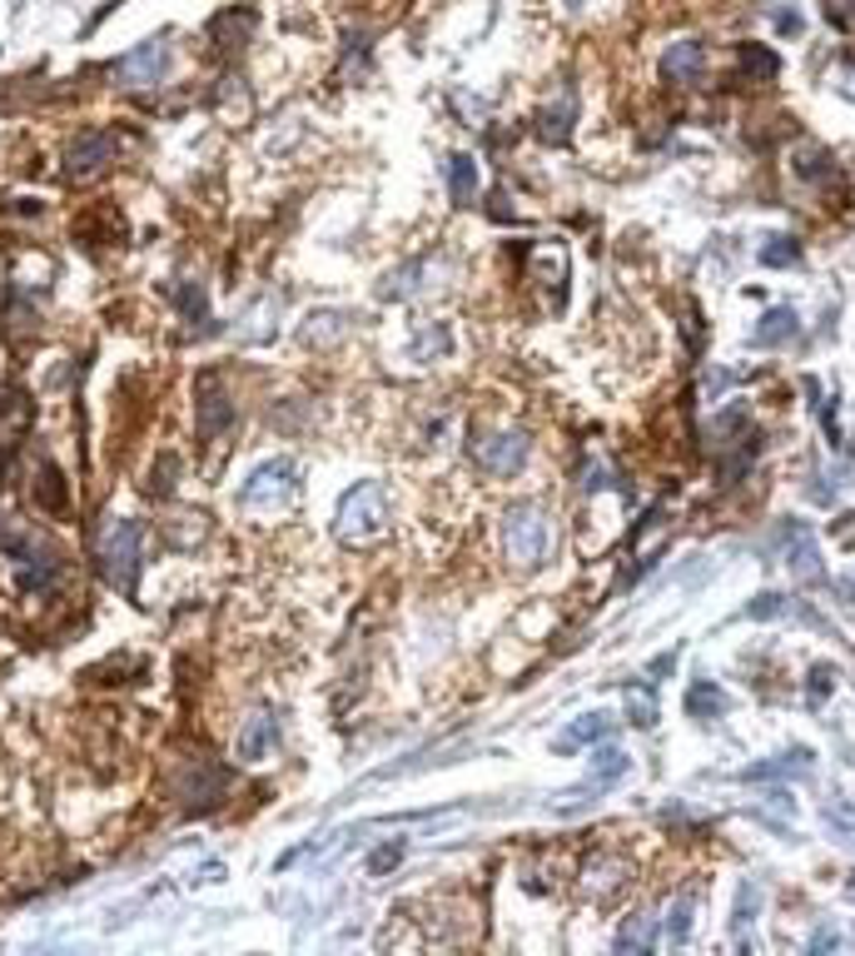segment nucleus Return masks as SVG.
<instances>
[{"mask_svg":"<svg viewBox=\"0 0 855 956\" xmlns=\"http://www.w3.org/2000/svg\"><path fill=\"white\" fill-rule=\"evenodd\" d=\"M607 732H612V718L607 713H587V718H577L568 732H562L558 742H552V748L558 752H572V748H582V742H602Z\"/></svg>","mask_w":855,"mask_h":956,"instance_id":"obj_19","label":"nucleus"},{"mask_svg":"<svg viewBox=\"0 0 855 956\" xmlns=\"http://www.w3.org/2000/svg\"><path fill=\"white\" fill-rule=\"evenodd\" d=\"M528 453H532V443H528V433H518V429H502V433H483V439H473V464L483 474H493V478H512L528 464Z\"/></svg>","mask_w":855,"mask_h":956,"instance_id":"obj_5","label":"nucleus"},{"mask_svg":"<svg viewBox=\"0 0 855 956\" xmlns=\"http://www.w3.org/2000/svg\"><path fill=\"white\" fill-rule=\"evenodd\" d=\"M800 334V319H796V310L790 304H776V310H766V319L756 324V344L761 349H776V344H786V339H796Z\"/></svg>","mask_w":855,"mask_h":956,"instance_id":"obj_16","label":"nucleus"},{"mask_svg":"<svg viewBox=\"0 0 855 956\" xmlns=\"http://www.w3.org/2000/svg\"><path fill=\"white\" fill-rule=\"evenodd\" d=\"M726 708H731V698H726L716 683H691V687H687V713H691V718L711 722V718H721Z\"/></svg>","mask_w":855,"mask_h":956,"instance_id":"obj_22","label":"nucleus"},{"mask_svg":"<svg viewBox=\"0 0 855 956\" xmlns=\"http://www.w3.org/2000/svg\"><path fill=\"white\" fill-rule=\"evenodd\" d=\"M274 748H279V718H274V713H254L239 728V742H234L239 762H264Z\"/></svg>","mask_w":855,"mask_h":956,"instance_id":"obj_12","label":"nucleus"},{"mask_svg":"<svg viewBox=\"0 0 855 956\" xmlns=\"http://www.w3.org/2000/svg\"><path fill=\"white\" fill-rule=\"evenodd\" d=\"M298 494V464L294 459H269L259 464V469L249 474V484H244V504L264 508V504H288V498Z\"/></svg>","mask_w":855,"mask_h":956,"instance_id":"obj_7","label":"nucleus"},{"mask_svg":"<svg viewBox=\"0 0 855 956\" xmlns=\"http://www.w3.org/2000/svg\"><path fill=\"white\" fill-rule=\"evenodd\" d=\"M36 508H46L50 518L70 514V494H66V474L56 469V464H40V478H36Z\"/></svg>","mask_w":855,"mask_h":956,"instance_id":"obj_14","label":"nucleus"},{"mask_svg":"<svg viewBox=\"0 0 855 956\" xmlns=\"http://www.w3.org/2000/svg\"><path fill=\"white\" fill-rule=\"evenodd\" d=\"M782 613H796V598H786V593H761L756 603H746V618H751V623L782 618Z\"/></svg>","mask_w":855,"mask_h":956,"instance_id":"obj_27","label":"nucleus"},{"mask_svg":"<svg viewBox=\"0 0 855 956\" xmlns=\"http://www.w3.org/2000/svg\"><path fill=\"white\" fill-rule=\"evenodd\" d=\"M707 76V46L701 40H671L667 56H661V80L667 85H697Z\"/></svg>","mask_w":855,"mask_h":956,"instance_id":"obj_11","label":"nucleus"},{"mask_svg":"<svg viewBox=\"0 0 855 956\" xmlns=\"http://www.w3.org/2000/svg\"><path fill=\"white\" fill-rule=\"evenodd\" d=\"M229 423H234L229 389H224V379L214 374V369H205V374L195 379V433L205 443H219L224 433H229Z\"/></svg>","mask_w":855,"mask_h":956,"instance_id":"obj_4","label":"nucleus"},{"mask_svg":"<svg viewBox=\"0 0 855 956\" xmlns=\"http://www.w3.org/2000/svg\"><path fill=\"white\" fill-rule=\"evenodd\" d=\"M741 76L746 80H776V76H782V56L746 40V46H741Z\"/></svg>","mask_w":855,"mask_h":956,"instance_id":"obj_23","label":"nucleus"},{"mask_svg":"<svg viewBox=\"0 0 855 956\" xmlns=\"http://www.w3.org/2000/svg\"><path fill=\"white\" fill-rule=\"evenodd\" d=\"M419 270H423V264H409V270L389 274V280L379 284V294H383V300H403V294H413V290H419V280H413V274H419Z\"/></svg>","mask_w":855,"mask_h":956,"instance_id":"obj_30","label":"nucleus"},{"mask_svg":"<svg viewBox=\"0 0 855 956\" xmlns=\"http://www.w3.org/2000/svg\"><path fill=\"white\" fill-rule=\"evenodd\" d=\"M826 822L841 827V832H855V807L851 802H831L826 807Z\"/></svg>","mask_w":855,"mask_h":956,"instance_id":"obj_36","label":"nucleus"},{"mask_svg":"<svg viewBox=\"0 0 855 956\" xmlns=\"http://www.w3.org/2000/svg\"><path fill=\"white\" fill-rule=\"evenodd\" d=\"M558 548V528H552V514L542 504H512L502 514V554H508L512 568L532 573L552 558Z\"/></svg>","mask_w":855,"mask_h":956,"instance_id":"obj_1","label":"nucleus"},{"mask_svg":"<svg viewBox=\"0 0 855 956\" xmlns=\"http://www.w3.org/2000/svg\"><path fill=\"white\" fill-rule=\"evenodd\" d=\"M175 300H179V314H185V319H195V324L205 329L209 310H205V290H199V284H179V290H175Z\"/></svg>","mask_w":855,"mask_h":956,"instance_id":"obj_29","label":"nucleus"},{"mask_svg":"<svg viewBox=\"0 0 855 956\" xmlns=\"http://www.w3.org/2000/svg\"><path fill=\"white\" fill-rule=\"evenodd\" d=\"M165 60H169V46H165V36H155V40H145V46H135L130 56L115 66V80L120 85H155L165 76Z\"/></svg>","mask_w":855,"mask_h":956,"instance_id":"obj_10","label":"nucleus"},{"mask_svg":"<svg viewBox=\"0 0 855 956\" xmlns=\"http://www.w3.org/2000/svg\"><path fill=\"white\" fill-rule=\"evenodd\" d=\"M607 484H612V478H607V464L602 459H587L582 464V488H587V494H597V488H607Z\"/></svg>","mask_w":855,"mask_h":956,"instance_id":"obj_35","label":"nucleus"},{"mask_svg":"<svg viewBox=\"0 0 855 956\" xmlns=\"http://www.w3.org/2000/svg\"><path fill=\"white\" fill-rule=\"evenodd\" d=\"M568 6H582V0H568Z\"/></svg>","mask_w":855,"mask_h":956,"instance_id":"obj_40","label":"nucleus"},{"mask_svg":"<svg viewBox=\"0 0 855 956\" xmlns=\"http://www.w3.org/2000/svg\"><path fill=\"white\" fill-rule=\"evenodd\" d=\"M175 469H179V464H175V453H165V459H159V469H155V484H149V494H155V498H165L169 488H175Z\"/></svg>","mask_w":855,"mask_h":956,"instance_id":"obj_34","label":"nucleus"},{"mask_svg":"<svg viewBox=\"0 0 855 956\" xmlns=\"http://www.w3.org/2000/svg\"><path fill=\"white\" fill-rule=\"evenodd\" d=\"M572 125H577V95H572V90H562L558 105H542L538 135H542L548 145H568V140H572Z\"/></svg>","mask_w":855,"mask_h":956,"instance_id":"obj_13","label":"nucleus"},{"mask_svg":"<svg viewBox=\"0 0 855 956\" xmlns=\"http://www.w3.org/2000/svg\"><path fill=\"white\" fill-rule=\"evenodd\" d=\"M175 792L189 812H205V807H214L224 792H229V772L209 758H189V768H185V778L175 782Z\"/></svg>","mask_w":855,"mask_h":956,"instance_id":"obj_8","label":"nucleus"},{"mask_svg":"<svg viewBox=\"0 0 855 956\" xmlns=\"http://www.w3.org/2000/svg\"><path fill=\"white\" fill-rule=\"evenodd\" d=\"M691 931V897H677V907H671V921H667V942L671 947H681Z\"/></svg>","mask_w":855,"mask_h":956,"instance_id":"obj_31","label":"nucleus"},{"mask_svg":"<svg viewBox=\"0 0 855 956\" xmlns=\"http://www.w3.org/2000/svg\"><path fill=\"white\" fill-rule=\"evenodd\" d=\"M622 772H627V752L602 748V752H592V772H587V782H597V788H612Z\"/></svg>","mask_w":855,"mask_h":956,"instance_id":"obj_25","label":"nucleus"},{"mask_svg":"<svg viewBox=\"0 0 855 956\" xmlns=\"http://www.w3.org/2000/svg\"><path fill=\"white\" fill-rule=\"evenodd\" d=\"M334 534L344 538V544H354V548L389 534V494H383L379 478H363V484H354L344 498H338Z\"/></svg>","mask_w":855,"mask_h":956,"instance_id":"obj_3","label":"nucleus"},{"mask_svg":"<svg viewBox=\"0 0 855 956\" xmlns=\"http://www.w3.org/2000/svg\"><path fill=\"white\" fill-rule=\"evenodd\" d=\"M836 593H841V603H851V608H855V573H851V578H841V583H836Z\"/></svg>","mask_w":855,"mask_h":956,"instance_id":"obj_39","label":"nucleus"},{"mask_svg":"<svg viewBox=\"0 0 855 956\" xmlns=\"http://www.w3.org/2000/svg\"><path fill=\"white\" fill-rule=\"evenodd\" d=\"M348 334V314H338V310H318V314H308L304 319V329H298V339H304L308 349H328L334 339H344Z\"/></svg>","mask_w":855,"mask_h":956,"instance_id":"obj_15","label":"nucleus"},{"mask_svg":"<svg viewBox=\"0 0 855 956\" xmlns=\"http://www.w3.org/2000/svg\"><path fill=\"white\" fill-rule=\"evenodd\" d=\"M756 911H761V887H756V881H746V887L736 891V917H731V927L746 931V927L756 921Z\"/></svg>","mask_w":855,"mask_h":956,"instance_id":"obj_28","label":"nucleus"},{"mask_svg":"<svg viewBox=\"0 0 855 956\" xmlns=\"http://www.w3.org/2000/svg\"><path fill=\"white\" fill-rule=\"evenodd\" d=\"M776 538H782L786 568L796 573L800 583H820V578H826V563H820V538H816V528L800 524V518H786V524L776 528Z\"/></svg>","mask_w":855,"mask_h":956,"instance_id":"obj_6","label":"nucleus"},{"mask_svg":"<svg viewBox=\"0 0 855 956\" xmlns=\"http://www.w3.org/2000/svg\"><path fill=\"white\" fill-rule=\"evenodd\" d=\"M651 942H657V917H651V911H637V917H627L622 931H617V952H627V956L647 952Z\"/></svg>","mask_w":855,"mask_h":956,"instance_id":"obj_20","label":"nucleus"},{"mask_svg":"<svg viewBox=\"0 0 855 956\" xmlns=\"http://www.w3.org/2000/svg\"><path fill=\"white\" fill-rule=\"evenodd\" d=\"M831 687H836V667H810V687H806V698H810V708H820L831 698Z\"/></svg>","mask_w":855,"mask_h":956,"instance_id":"obj_32","label":"nucleus"},{"mask_svg":"<svg viewBox=\"0 0 855 956\" xmlns=\"http://www.w3.org/2000/svg\"><path fill=\"white\" fill-rule=\"evenodd\" d=\"M831 947H841L836 931H816V937H810V952H831Z\"/></svg>","mask_w":855,"mask_h":956,"instance_id":"obj_38","label":"nucleus"},{"mask_svg":"<svg viewBox=\"0 0 855 956\" xmlns=\"http://www.w3.org/2000/svg\"><path fill=\"white\" fill-rule=\"evenodd\" d=\"M761 264H772V270L800 264V240L796 235H772V240L761 244Z\"/></svg>","mask_w":855,"mask_h":956,"instance_id":"obj_26","label":"nucleus"},{"mask_svg":"<svg viewBox=\"0 0 855 956\" xmlns=\"http://www.w3.org/2000/svg\"><path fill=\"white\" fill-rule=\"evenodd\" d=\"M776 30H782V36H800V16L796 10H776Z\"/></svg>","mask_w":855,"mask_h":956,"instance_id":"obj_37","label":"nucleus"},{"mask_svg":"<svg viewBox=\"0 0 855 956\" xmlns=\"http://www.w3.org/2000/svg\"><path fill=\"white\" fill-rule=\"evenodd\" d=\"M796 772H810V752L806 748H790L772 762H756V768L741 772V782H772V778H796Z\"/></svg>","mask_w":855,"mask_h":956,"instance_id":"obj_18","label":"nucleus"},{"mask_svg":"<svg viewBox=\"0 0 855 956\" xmlns=\"http://www.w3.org/2000/svg\"><path fill=\"white\" fill-rule=\"evenodd\" d=\"M448 189H453V205L478 199V165H473V155H448Z\"/></svg>","mask_w":855,"mask_h":956,"instance_id":"obj_21","label":"nucleus"},{"mask_svg":"<svg viewBox=\"0 0 855 956\" xmlns=\"http://www.w3.org/2000/svg\"><path fill=\"white\" fill-rule=\"evenodd\" d=\"M110 159H115V140H110V135H105V130L80 135V140L70 145L66 179H70V185H95V179L110 169Z\"/></svg>","mask_w":855,"mask_h":956,"instance_id":"obj_9","label":"nucleus"},{"mask_svg":"<svg viewBox=\"0 0 855 956\" xmlns=\"http://www.w3.org/2000/svg\"><path fill=\"white\" fill-rule=\"evenodd\" d=\"M622 881H627V862H622V857H592V862H587V872H582V887L592 891V897H612Z\"/></svg>","mask_w":855,"mask_h":956,"instance_id":"obj_17","label":"nucleus"},{"mask_svg":"<svg viewBox=\"0 0 855 956\" xmlns=\"http://www.w3.org/2000/svg\"><path fill=\"white\" fill-rule=\"evenodd\" d=\"M403 862V842H393V847H379V852L368 857V872L373 877H383V872H393V867Z\"/></svg>","mask_w":855,"mask_h":956,"instance_id":"obj_33","label":"nucleus"},{"mask_svg":"<svg viewBox=\"0 0 855 956\" xmlns=\"http://www.w3.org/2000/svg\"><path fill=\"white\" fill-rule=\"evenodd\" d=\"M140 524H130V518H105L100 538H95V568H100V578L110 583V588L120 593H135V578H140Z\"/></svg>","mask_w":855,"mask_h":956,"instance_id":"obj_2","label":"nucleus"},{"mask_svg":"<svg viewBox=\"0 0 855 956\" xmlns=\"http://www.w3.org/2000/svg\"><path fill=\"white\" fill-rule=\"evenodd\" d=\"M790 169H796L800 179H831L836 175V159H831V150H820V145H800L796 159H790Z\"/></svg>","mask_w":855,"mask_h":956,"instance_id":"obj_24","label":"nucleus"}]
</instances>
